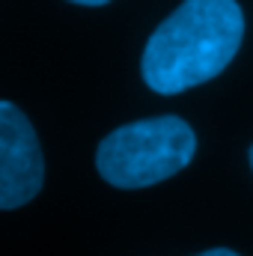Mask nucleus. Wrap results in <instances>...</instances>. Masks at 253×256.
Segmentation results:
<instances>
[{"label": "nucleus", "instance_id": "1", "mask_svg": "<svg viewBox=\"0 0 253 256\" xmlns=\"http://www.w3.org/2000/svg\"><path fill=\"white\" fill-rule=\"evenodd\" d=\"M244 15L236 0H185L149 36L140 74L149 90L176 96L218 78L238 54Z\"/></svg>", "mask_w": 253, "mask_h": 256}, {"label": "nucleus", "instance_id": "2", "mask_svg": "<svg viewBox=\"0 0 253 256\" xmlns=\"http://www.w3.org/2000/svg\"><path fill=\"white\" fill-rule=\"evenodd\" d=\"M194 152L196 137L182 116H149L110 131L98 143L96 167L108 185L134 191L176 176Z\"/></svg>", "mask_w": 253, "mask_h": 256}, {"label": "nucleus", "instance_id": "3", "mask_svg": "<svg viewBox=\"0 0 253 256\" xmlns=\"http://www.w3.org/2000/svg\"><path fill=\"white\" fill-rule=\"evenodd\" d=\"M42 179L45 161L30 120L12 102H0V208L27 206Z\"/></svg>", "mask_w": 253, "mask_h": 256}, {"label": "nucleus", "instance_id": "4", "mask_svg": "<svg viewBox=\"0 0 253 256\" xmlns=\"http://www.w3.org/2000/svg\"><path fill=\"white\" fill-rule=\"evenodd\" d=\"M196 256H238V254L226 250V248H214V250H206V254H196Z\"/></svg>", "mask_w": 253, "mask_h": 256}, {"label": "nucleus", "instance_id": "5", "mask_svg": "<svg viewBox=\"0 0 253 256\" xmlns=\"http://www.w3.org/2000/svg\"><path fill=\"white\" fill-rule=\"evenodd\" d=\"M68 3H80V6H104L108 0H68Z\"/></svg>", "mask_w": 253, "mask_h": 256}, {"label": "nucleus", "instance_id": "6", "mask_svg": "<svg viewBox=\"0 0 253 256\" xmlns=\"http://www.w3.org/2000/svg\"><path fill=\"white\" fill-rule=\"evenodd\" d=\"M250 167H253V146H250Z\"/></svg>", "mask_w": 253, "mask_h": 256}]
</instances>
